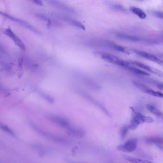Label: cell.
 I'll list each match as a JSON object with an SVG mask.
<instances>
[{
    "label": "cell",
    "mask_w": 163,
    "mask_h": 163,
    "mask_svg": "<svg viewBox=\"0 0 163 163\" xmlns=\"http://www.w3.org/2000/svg\"><path fill=\"white\" fill-rule=\"evenodd\" d=\"M157 87L160 90H163V83H159L157 85Z\"/></svg>",
    "instance_id": "d4e9b609"
},
{
    "label": "cell",
    "mask_w": 163,
    "mask_h": 163,
    "mask_svg": "<svg viewBox=\"0 0 163 163\" xmlns=\"http://www.w3.org/2000/svg\"><path fill=\"white\" fill-rule=\"evenodd\" d=\"M0 129L1 130H3L4 131H5L6 133H8L9 134H11V135L15 136V134L14 133L12 132V131L10 129V128L7 127V126L5 125H3L2 123L0 122Z\"/></svg>",
    "instance_id": "44dd1931"
},
{
    "label": "cell",
    "mask_w": 163,
    "mask_h": 163,
    "mask_svg": "<svg viewBox=\"0 0 163 163\" xmlns=\"http://www.w3.org/2000/svg\"><path fill=\"white\" fill-rule=\"evenodd\" d=\"M82 80L84 84L86 85L89 88L92 89L98 90L101 89V87L99 84L94 82L93 80H91L89 77L86 76H82L81 77Z\"/></svg>",
    "instance_id": "4fadbf2b"
},
{
    "label": "cell",
    "mask_w": 163,
    "mask_h": 163,
    "mask_svg": "<svg viewBox=\"0 0 163 163\" xmlns=\"http://www.w3.org/2000/svg\"><path fill=\"white\" fill-rule=\"evenodd\" d=\"M131 109L132 111V115L130 125L128 126L129 129L134 130L141 124L153 123L154 122L153 119L151 117L145 116L140 112L136 111L133 108H131Z\"/></svg>",
    "instance_id": "6da1fadb"
},
{
    "label": "cell",
    "mask_w": 163,
    "mask_h": 163,
    "mask_svg": "<svg viewBox=\"0 0 163 163\" xmlns=\"http://www.w3.org/2000/svg\"><path fill=\"white\" fill-rule=\"evenodd\" d=\"M101 57L103 60L107 62L108 63L119 66L124 68H126L127 66H130L129 62L124 60L123 59H121V58L115 56L114 55L104 53L101 55Z\"/></svg>",
    "instance_id": "7a4b0ae2"
},
{
    "label": "cell",
    "mask_w": 163,
    "mask_h": 163,
    "mask_svg": "<svg viewBox=\"0 0 163 163\" xmlns=\"http://www.w3.org/2000/svg\"><path fill=\"white\" fill-rule=\"evenodd\" d=\"M146 108L152 114L155 115L158 118L161 119L163 120V112L158 110L157 108L153 106V105L148 104L146 105Z\"/></svg>",
    "instance_id": "2e32d148"
},
{
    "label": "cell",
    "mask_w": 163,
    "mask_h": 163,
    "mask_svg": "<svg viewBox=\"0 0 163 163\" xmlns=\"http://www.w3.org/2000/svg\"><path fill=\"white\" fill-rule=\"evenodd\" d=\"M60 18L63 20L65 22L69 23V24H71L72 26H75V27H76L77 28L82 29V30H86V27H85V26L82 23L79 22L78 21L72 18L67 17V16H61Z\"/></svg>",
    "instance_id": "7c38bea8"
},
{
    "label": "cell",
    "mask_w": 163,
    "mask_h": 163,
    "mask_svg": "<svg viewBox=\"0 0 163 163\" xmlns=\"http://www.w3.org/2000/svg\"><path fill=\"white\" fill-rule=\"evenodd\" d=\"M48 3L55 7H56L62 11H64L68 13H72L74 15L77 13V11L75 10V9L67 5V4H64L61 1H56V0L55 1L50 0L48 1Z\"/></svg>",
    "instance_id": "ba28073f"
},
{
    "label": "cell",
    "mask_w": 163,
    "mask_h": 163,
    "mask_svg": "<svg viewBox=\"0 0 163 163\" xmlns=\"http://www.w3.org/2000/svg\"><path fill=\"white\" fill-rule=\"evenodd\" d=\"M72 163H75V162H72Z\"/></svg>",
    "instance_id": "484cf974"
},
{
    "label": "cell",
    "mask_w": 163,
    "mask_h": 163,
    "mask_svg": "<svg viewBox=\"0 0 163 163\" xmlns=\"http://www.w3.org/2000/svg\"><path fill=\"white\" fill-rule=\"evenodd\" d=\"M115 35L117 38L120 39L131 42H139L141 40V39L137 36L127 35L123 33H117L115 34Z\"/></svg>",
    "instance_id": "5bb4252c"
},
{
    "label": "cell",
    "mask_w": 163,
    "mask_h": 163,
    "mask_svg": "<svg viewBox=\"0 0 163 163\" xmlns=\"http://www.w3.org/2000/svg\"><path fill=\"white\" fill-rule=\"evenodd\" d=\"M34 1V3H35L36 4L39 5V6H43L44 5L43 3H42L41 1H40V0H35Z\"/></svg>",
    "instance_id": "cb8c5ba5"
},
{
    "label": "cell",
    "mask_w": 163,
    "mask_h": 163,
    "mask_svg": "<svg viewBox=\"0 0 163 163\" xmlns=\"http://www.w3.org/2000/svg\"><path fill=\"white\" fill-rule=\"evenodd\" d=\"M0 15L4 16L6 18H8V19L12 21L13 22H16V23L19 24L22 26L25 27L26 28L29 29V30L33 32V33H35V34L38 35H41V33L40 32V31L38 30L37 28H35V27L33 26V25H31L30 24H29L28 22H26L25 21L19 19L15 18V17H12V16L9 15L8 14H7V13L1 12V11H0Z\"/></svg>",
    "instance_id": "3957f363"
},
{
    "label": "cell",
    "mask_w": 163,
    "mask_h": 163,
    "mask_svg": "<svg viewBox=\"0 0 163 163\" xmlns=\"http://www.w3.org/2000/svg\"><path fill=\"white\" fill-rule=\"evenodd\" d=\"M124 159L131 163H155L146 160L141 159L139 158L131 157L129 156H123Z\"/></svg>",
    "instance_id": "ac0fdd59"
},
{
    "label": "cell",
    "mask_w": 163,
    "mask_h": 163,
    "mask_svg": "<svg viewBox=\"0 0 163 163\" xmlns=\"http://www.w3.org/2000/svg\"><path fill=\"white\" fill-rule=\"evenodd\" d=\"M129 130V128L128 126H124L123 127H122L121 130V135L123 138H124L126 136Z\"/></svg>",
    "instance_id": "7402d4cb"
},
{
    "label": "cell",
    "mask_w": 163,
    "mask_h": 163,
    "mask_svg": "<svg viewBox=\"0 0 163 163\" xmlns=\"http://www.w3.org/2000/svg\"><path fill=\"white\" fill-rule=\"evenodd\" d=\"M130 64H132L134 65L137 66H138L139 68L144 69L145 70H146L149 72L152 73L153 74L157 75L158 76L163 78V72L161 70H158V69L153 68L152 66H149L146 65L145 64H143L142 63H140L137 61H130L129 62Z\"/></svg>",
    "instance_id": "9c48e42d"
},
{
    "label": "cell",
    "mask_w": 163,
    "mask_h": 163,
    "mask_svg": "<svg viewBox=\"0 0 163 163\" xmlns=\"http://www.w3.org/2000/svg\"><path fill=\"white\" fill-rule=\"evenodd\" d=\"M107 45L109 47L114 49L117 51L124 53L127 54H129L130 53L129 50L126 48V47H124L123 46H121V45H118L117 44L113 42H107Z\"/></svg>",
    "instance_id": "9a60e30c"
},
{
    "label": "cell",
    "mask_w": 163,
    "mask_h": 163,
    "mask_svg": "<svg viewBox=\"0 0 163 163\" xmlns=\"http://www.w3.org/2000/svg\"><path fill=\"white\" fill-rule=\"evenodd\" d=\"M152 13L153 15H154L156 17L163 19V12L158 11H153Z\"/></svg>",
    "instance_id": "603a6c76"
},
{
    "label": "cell",
    "mask_w": 163,
    "mask_h": 163,
    "mask_svg": "<svg viewBox=\"0 0 163 163\" xmlns=\"http://www.w3.org/2000/svg\"><path fill=\"white\" fill-rule=\"evenodd\" d=\"M126 69L130 71V72L134 73L135 74H138V75L146 76H149L150 75V74L149 73L147 72H145V71H143L141 69L135 68L134 66H127Z\"/></svg>",
    "instance_id": "d6986e66"
},
{
    "label": "cell",
    "mask_w": 163,
    "mask_h": 163,
    "mask_svg": "<svg viewBox=\"0 0 163 163\" xmlns=\"http://www.w3.org/2000/svg\"><path fill=\"white\" fill-rule=\"evenodd\" d=\"M132 51L140 57H143L155 63H157V64L163 66V60H162V59L158 58L152 54L149 53L148 52L139 50L134 49H132Z\"/></svg>",
    "instance_id": "52a82bcc"
},
{
    "label": "cell",
    "mask_w": 163,
    "mask_h": 163,
    "mask_svg": "<svg viewBox=\"0 0 163 163\" xmlns=\"http://www.w3.org/2000/svg\"><path fill=\"white\" fill-rule=\"evenodd\" d=\"M4 34L6 35H7L9 38H11L13 40V42L15 43L16 45H17L18 47H19L20 49H21L23 50H24V51L26 50V46H25V45L23 43V41H22L21 39L20 38L12 31V30L10 27L5 29Z\"/></svg>",
    "instance_id": "30bf717a"
},
{
    "label": "cell",
    "mask_w": 163,
    "mask_h": 163,
    "mask_svg": "<svg viewBox=\"0 0 163 163\" xmlns=\"http://www.w3.org/2000/svg\"><path fill=\"white\" fill-rule=\"evenodd\" d=\"M145 141L146 143L156 145L160 149L163 148V137H148L145 138Z\"/></svg>",
    "instance_id": "8fae6325"
},
{
    "label": "cell",
    "mask_w": 163,
    "mask_h": 163,
    "mask_svg": "<svg viewBox=\"0 0 163 163\" xmlns=\"http://www.w3.org/2000/svg\"><path fill=\"white\" fill-rule=\"evenodd\" d=\"M133 84L137 89H139L140 91L143 92L144 93L154 97L163 99V93H161L160 92L154 91L152 89L150 88L148 86L137 81H133Z\"/></svg>",
    "instance_id": "5b68a950"
},
{
    "label": "cell",
    "mask_w": 163,
    "mask_h": 163,
    "mask_svg": "<svg viewBox=\"0 0 163 163\" xmlns=\"http://www.w3.org/2000/svg\"><path fill=\"white\" fill-rule=\"evenodd\" d=\"M48 119L52 122L60 127L66 129L67 131H69L72 127L68 121L62 116L57 115L51 114L48 116Z\"/></svg>",
    "instance_id": "277c9868"
},
{
    "label": "cell",
    "mask_w": 163,
    "mask_h": 163,
    "mask_svg": "<svg viewBox=\"0 0 163 163\" xmlns=\"http://www.w3.org/2000/svg\"><path fill=\"white\" fill-rule=\"evenodd\" d=\"M137 140L135 138L129 139L123 145L117 146L119 151L124 152H133L137 149Z\"/></svg>",
    "instance_id": "8992f818"
},
{
    "label": "cell",
    "mask_w": 163,
    "mask_h": 163,
    "mask_svg": "<svg viewBox=\"0 0 163 163\" xmlns=\"http://www.w3.org/2000/svg\"><path fill=\"white\" fill-rule=\"evenodd\" d=\"M110 7L115 11H119V12H121L124 13H127L126 9L124 6L118 4H111L110 5Z\"/></svg>",
    "instance_id": "ffe728a7"
},
{
    "label": "cell",
    "mask_w": 163,
    "mask_h": 163,
    "mask_svg": "<svg viewBox=\"0 0 163 163\" xmlns=\"http://www.w3.org/2000/svg\"><path fill=\"white\" fill-rule=\"evenodd\" d=\"M130 10L132 12L134 15L137 16L140 19H145L146 17V13L145 12L143 11L141 9L139 8L134 7V6H131L130 7Z\"/></svg>",
    "instance_id": "e0dca14e"
}]
</instances>
